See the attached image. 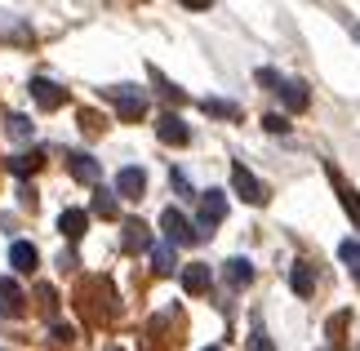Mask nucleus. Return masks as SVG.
<instances>
[{
	"instance_id": "obj_19",
	"label": "nucleus",
	"mask_w": 360,
	"mask_h": 351,
	"mask_svg": "<svg viewBox=\"0 0 360 351\" xmlns=\"http://www.w3.org/2000/svg\"><path fill=\"white\" fill-rule=\"evenodd\" d=\"M289 285H294L298 293H302V298H311V289H316V280H311V272H307V267H294V272H289Z\"/></svg>"
},
{
	"instance_id": "obj_16",
	"label": "nucleus",
	"mask_w": 360,
	"mask_h": 351,
	"mask_svg": "<svg viewBox=\"0 0 360 351\" xmlns=\"http://www.w3.org/2000/svg\"><path fill=\"white\" fill-rule=\"evenodd\" d=\"M72 174H76L80 182H98V160L85 156V151H76V156H72Z\"/></svg>"
},
{
	"instance_id": "obj_17",
	"label": "nucleus",
	"mask_w": 360,
	"mask_h": 351,
	"mask_svg": "<svg viewBox=\"0 0 360 351\" xmlns=\"http://www.w3.org/2000/svg\"><path fill=\"white\" fill-rule=\"evenodd\" d=\"M40 160H45L40 151H22V156H9V170L18 174V178H27V174H36V170H40Z\"/></svg>"
},
{
	"instance_id": "obj_23",
	"label": "nucleus",
	"mask_w": 360,
	"mask_h": 351,
	"mask_svg": "<svg viewBox=\"0 0 360 351\" xmlns=\"http://www.w3.org/2000/svg\"><path fill=\"white\" fill-rule=\"evenodd\" d=\"M205 111H210V116H240L236 103H223V98H210V103H205Z\"/></svg>"
},
{
	"instance_id": "obj_27",
	"label": "nucleus",
	"mask_w": 360,
	"mask_h": 351,
	"mask_svg": "<svg viewBox=\"0 0 360 351\" xmlns=\"http://www.w3.org/2000/svg\"><path fill=\"white\" fill-rule=\"evenodd\" d=\"M205 351H223V347H205Z\"/></svg>"
},
{
	"instance_id": "obj_6",
	"label": "nucleus",
	"mask_w": 360,
	"mask_h": 351,
	"mask_svg": "<svg viewBox=\"0 0 360 351\" xmlns=\"http://www.w3.org/2000/svg\"><path fill=\"white\" fill-rule=\"evenodd\" d=\"M22 307H27V293L18 289V280L0 276V316H22Z\"/></svg>"
},
{
	"instance_id": "obj_1",
	"label": "nucleus",
	"mask_w": 360,
	"mask_h": 351,
	"mask_svg": "<svg viewBox=\"0 0 360 351\" xmlns=\"http://www.w3.org/2000/svg\"><path fill=\"white\" fill-rule=\"evenodd\" d=\"M223 214H227V196L223 191H205L200 196V209H196V236H200V241H210V236H214V227L223 222Z\"/></svg>"
},
{
	"instance_id": "obj_8",
	"label": "nucleus",
	"mask_w": 360,
	"mask_h": 351,
	"mask_svg": "<svg viewBox=\"0 0 360 351\" xmlns=\"http://www.w3.org/2000/svg\"><path fill=\"white\" fill-rule=\"evenodd\" d=\"M116 191L124 196V200H143V191H147V174L138 170V165L120 170V174H116Z\"/></svg>"
},
{
	"instance_id": "obj_28",
	"label": "nucleus",
	"mask_w": 360,
	"mask_h": 351,
	"mask_svg": "<svg viewBox=\"0 0 360 351\" xmlns=\"http://www.w3.org/2000/svg\"><path fill=\"white\" fill-rule=\"evenodd\" d=\"M356 280H360V272H356Z\"/></svg>"
},
{
	"instance_id": "obj_22",
	"label": "nucleus",
	"mask_w": 360,
	"mask_h": 351,
	"mask_svg": "<svg viewBox=\"0 0 360 351\" xmlns=\"http://www.w3.org/2000/svg\"><path fill=\"white\" fill-rule=\"evenodd\" d=\"M9 138L27 143V138H32V120H27V116H9Z\"/></svg>"
},
{
	"instance_id": "obj_5",
	"label": "nucleus",
	"mask_w": 360,
	"mask_h": 351,
	"mask_svg": "<svg viewBox=\"0 0 360 351\" xmlns=\"http://www.w3.org/2000/svg\"><path fill=\"white\" fill-rule=\"evenodd\" d=\"M325 174H329V182H334V191H338V200H342V209H347V218H352L356 227H360V191H356V187H352V182L342 178L338 170H334V160L325 165Z\"/></svg>"
},
{
	"instance_id": "obj_15",
	"label": "nucleus",
	"mask_w": 360,
	"mask_h": 351,
	"mask_svg": "<svg viewBox=\"0 0 360 351\" xmlns=\"http://www.w3.org/2000/svg\"><path fill=\"white\" fill-rule=\"evenodd\" d=\"M183 289L187 293H205V289H210V267H205V262H191L187 272H183Z\"/></svg>"
},
{
	"instance_id": "obj_13",
	"label": "nucleus",
	"mask_w": 360,
	"mask_h": 351,
	"mask_svg": "<svg viewBox=\"0 0 360 351\" xmlns=\"http://www.w3.org/2000/svg\"><path fill=\"white\" fill-rule=\"evenodd\" d=\"M147 254H151V267H156V276H169L174 272V245H165V241H151V249H147Z\"/></svg>"
},
{
	"instance_id": "obj_12",
	"label": "nucleus",
	"mask_w": 360,
	"mask_h": 351,
	"mask_svg": "<svg viewBox=\"0 0 360 351\" xmlns=\"http://www.w3.org/2000/svg\"><path fill=\"white\" fill-rule=\"evenodd\" d=\"M276 94L285 98L289 111H302V107H307V85H302V80H281V89H276Z\"/></svg>"
},
{
	"instance_id": "obj_9",
	"label": "nucleus",
	"mask_w": 360,
	"mask_h": 351,
	"mask_svg": "<svg viewBox=\"0 0 360 351\" xmlns=\"http://www.w3.org/2000/svg\"><path fill=\"white\" fill-rule=\"evenodd\" d=\"M32 98H36V103L45 107V111H58V107L67 103V89H63V85H53V80H45V76H40V80H32Z\"/></svg>"
},
{
	"instance_id": "obj_18",
	"label": "nucleus",
	"mask_w": 360,
	"mask_h": 351,
	"mask_svg": "<svg viewBox=\"0 0 360 351\" xmlns=\"http://www.w3.org/2000/svg\"><path fill=\"white\" fill-rule=\"evenodd\" d=\"M94 214H98V218H116V214H120L116 196H112V191H94Z\"/></svg>"
},
{
	"instance_id": "obj_14",
	"label": "nucleus",
	"mask_w": 360,
	"mask_h": 351,
	"mask_svg": "<svg viewBox=\"0 0 360 351\" xmlns=\"http://www.w3.org/2000/svg\"><path fill=\"white\" fill-rule=\"evenodd\" d=\"M124 249H129V254H138V249H151V236H147V227H143L138 218L124 222Z\"/></svg>"
},
{
	"instance_id": "obj_10",
	"label": "nucleus",
	"mask_w": 360,
	"mask_h": 351,
	"mask_svg": "<svg viewBox=\"0 0 360 351\" xmlns=\"http://www.w3.org/2000/svg\"><path fill=\"white\" fill-rule=\"evenodd\" d=\"M9 262H13V272L32 276L36 267H40V254H36V245H27V241H13V245H9Z\"/></svg>"
},
{
	"instance_id": "obj_11",
	"label": "nucleus",
	"mask_w": 360,
	"mask_h": 351,
	"mask_svg": "<svg viewBox=\"0 0 360 351\" xmlns=\"http://www.w3.org/2000/svg\"><path fill=\"white\" fill-rule=\"evenodd\" d=\"M58 231L67 236V241H80V236L89 231V214H85V209H63V214H58Z\"/></svg>"
},
{
	"instance_id": "obj_26",
	"label": "nucleus",
	"mask_w": 360,
	"mask_h": 351,
	"mask_svg": "<svg viewBox=\"0 0 360 351\" xmlns=\"http://www.w3.org/2000/svg\"><path fill=\"white\" fill-rule=\"evenodd\" d=\"M49 333H53V343H72V338H76V333H72V325H53Z\"/></svg>"
},
{
	"instance_id": "obj_3",
	"label": "nucleus",
	"mask_w": 360,
	"mask_h": 351,
	"mask_svg": "<svg viewBox=\"0 0 360 351\" xmlns=\"http://www.w3.org/2000/svg\"><path fill=\"white\" fill-rule=\"evenodd\" d=\"M112 103H116V111L124 120H143L147 116V94L138 89V85H120V89H112Z\"/></svg>"
},
{
	"instance_id": "obj_24",
	"label": "nucleus",
	"mask_w": 360,
	"mask_h": 351,
	"mask_svg": "<svg viewBox=\"0 0 360 351\" xmlns=\"http://www.w3.org/2000/svg\"><path fill=\"white\" fill-rule=\"evenodd\" d=\"M262 129L267 134H289V120L285 116H262Z\"/></svg>"
},
{
	"instance_id": "obj_4",
	"label": "nucleus",
	"mask_w": 360,
	"mask_h": 351,
	"mask_svg": "<svg viewBox=\"0 0 360 351\" xmlns=\"http://www.w3.org/2000/svg\"><path fill=\"white\" fill-rule=\"evenodd\" d=\"M156 138L165 147H187L191 143V129L183 116H174V111H165V116H156Z\"/></svg>"
},
{
	"instance_id": "obj_20",
	"label": "nucleus",
	"mask_w": 360,
	"mask_h": 351,
	"mask_svg": "<svg viewBox=\"0 0 360 351\" xmlns=\"http://www.w3.org/2000/svg\"><path fill=\"white\" fill-rule=\"evenodd\" d=\"M227 280L231 285H249V280H254V267H249L245 258H231L227 262Z\"/></svg>"
},
{
	"instance_id": "obj_25",
	"label": "nucleus",
	"mask_w": 360,
	"mask_h": 351,
	"mask_svg": "<svg viewBox=\"0 0 360 351\" xmlns=\"http://www.w3.org/2000/svg\"><path fill=\"white\" fill-rule=\"evenodd\" d=\"M249 351H276V347H271V338H267L262 329H254V338H249Z\"/></svg>"
},
{
	"instance_id": "obj_2",
	"label": "nucleus",
	"mask_w": 360,
	"mask_h": 351,
	"mask_svg": "<svg viewBox=\"0 0 360 351\" xmlns=\"http://www.w3.org/2000/svg\"><path fill=\"white\" fill-rule=\"evenodd\" d=\"M231 187H236V196H240V200H249V205H262V200H267L262 178H254V174H249V165H240V160H231Z\"/></svg>"
},
{
	"instance_id": "obj_7",
	"label": "nucleus",
	"mask_w": 360,
	"mask_h": 351,
	"mask_svg": "<svg viewBox=\"0 0 360 351\" xmlns=\"http://www.w3.org/2000/svg\"><path fill=\"white\" fill-rule=\"evenodd\" d=\"M160 227H165V245H187L191 241V222L178 214V209H165V214H160Z\"/></svg>"
},
{
	"instance_id": "obj_21",
	"label": "nucleus",
	"mask_w": 360,
	"mask_h": 351,
	"mask_svg": "<svg viewBox=\"0 0 360 351\" xmlns=\"http://www.w3.org/2000/svg\"><path fill=\"white\" fill-rule=\"evenodd\" d=\"M338 258L360 272V241H342V245H338Z\"/></svg>"
}]
</instances>
